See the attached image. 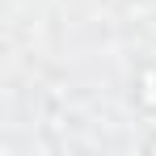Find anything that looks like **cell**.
<instances>
[{
  "mask_svg": "<svg viewBox=\"0 0 156 156\" xmlns=\"http://www.w3.org/2000/svg\"><path fill=\"white\" fill-rule=\"evenodd\" d=\"M135 105L139 110H148L156 114V63H139V72H135Z\"/></svg>",
  "mask_w": 156,
  "mask_h": 156,
  "instance_id": "cell-1",
  "label": "cell"
},
{
  "mask_svg": "<svg viewBox=\"0 0 156 156\" xmlns=\"http://www.w3.org/2000/svg\"><path fill=\"white\" fill-rule=\"evenodd\" d=\"M148 152H156V139H148Z\"/></svg>",
  "mask_w": 156,
  "mask_h": 156,
  "instance_id": "cell-2",
  "label": "cell"
}]
</instances>
